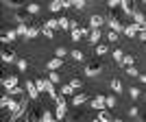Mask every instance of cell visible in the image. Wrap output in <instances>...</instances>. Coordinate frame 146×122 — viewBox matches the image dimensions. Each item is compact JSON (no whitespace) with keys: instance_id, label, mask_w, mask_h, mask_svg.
I'll use <instances>...</instances> for the list:
<instances>
[{"instance_id":"obj_14","label":"cell","mask_w":146,"mask_h":122,"mask_svg":"<svg viewBox=\"0 0 146 122\" xmlns=\"http://www.w3.org/2000/svg\"><path fill=\"white\" fill-rule=\"evenodd\" d=\"M103 22H105L103 15H92V18H90V26H92V29H98Z\"/></svg>"},{"instance_id":"obj_2","label":"cell","mask_w":146,"mask_h":122,"mask_svg":"<svg viewBox=\"0 0 146 122\" xmlns=\"http://www.w3.org/2000/svg\"><path fill=\"white\" fill-rule=\"evenodd\" d=\"M57 120H61V118H66V98H63V94H59V98H57V111H55Z\"/></svg>"},{"instance_id":"obj_13","label":"cell","mask_w":146,"mask_h":122,"mask_svg":"<svg viewBox=\"0 0 146 122\" xmlns=\"http://www.w3.org/2000/svg\"><path fill=\"white\" fill-rule=\"evenodd\" d=\"M5 5L7 7H11V9H15V11H18V9H24V2H22V0H5Z\"/></svg>"},{"instance_id":"obj_22","label":"cell","mask_w":146,"mask_h":122,"mask_svg":"<svg viewBox=\"0 0 146 122\" xmlns=\"http://www.w3.org/2000/svg\"><path fill=\"white\" fill-rule=\"evenodd\" d=\"M111 90L116 91V94H120V91H122V83H120V79H111Z\"/></svg>"},{"instance_id":"obj_19","label":"cell","mask_w":146,"mask_h":122,"mask_svg":"<svg viewBox=\"0 0 146 122\" xmlns=\"http://www.w3.org/2000/svg\"><path fill=\"white\" fill-rule=\"evenodd\" d=\"M24 9L31 13V15H37V13H39V5H37V2H31V5H26Z\"/></svg>"},{"instance_id":"obj_10","label":"cell","mask_w":146,"mask_h":122,"mask_svg":"<svg viewBox=\"0 0 146 122\" xmlns=\"http://www.w3.org/2000/svg\"><path fill=\"white\" fill-rule=\"evenodd\" d=\"M2 61H5V63H11V61H15V52H13L11 48H5V50H2Z\"/></svg>"},{"instance_id":"obj_29","label":"cell","mask_w":146,"mask_h":122,"mask_svg":"<svg viewBox=\"0 0 146 122\" xmlns=\"http://www.w3.org/2000/svg\"><path fill=\"white\" fill-rule=\"evenodd\" d=\"M61 94H63V96H70V94H74L72 83H68V85H63V87H61Z\"/></svg>"},{"instance_id":"obj_18","label":"cell","mask_w":146,"mask_h":122,"mask_svg":"<svg viewBox=\"0 0 146 122\" xmlns=\"http://www.w3.org/2000/svg\"><path fill=\"white\" fill-rule=\"evenodd\" d=\"M100 35H103V33H100V29H92V30H90V42H92V44H98Z\"/></svg>"},{"instance_id":"obj_30","label":"cell","mask_w":146,"mask_h":122,"mask_svg":"<svg viewBox=\"0 0 146 122\" xmlns=\"http://www.w3.org/2000/svg\"><path fill=\"white\" fill-rule=\"evenodd\" d=\"M55 118H57L55 113H50V111H46V109L42 111V120H44V122H50V120H55Z\"/></svg>"},{"instance_id":"obj_3","label":"cell","mask_w":146,"mask_h":122,"mask_svg":"<svg viewBox=\"0 0 146 122\" xmlns=\"http://www.w3.org/2000/svg\"><path fill=\"white\" fill-rule=\"evenodd\" d=\"M26 94H29L33 100H37V98H39V94H42V91H39V87H37L35 81H26Z\"/></svg>"},{"instance_id":"obj_32","label":"cell","mask_w":146,"mask_h":122,"mask_svg":"<svg viewBox=\"0 0 146 122\" xmlns=\"http://www.w3.org/2000/svg\"><path fill=\"white\" fill-rule=\"evenodd\" d=\"M7 94H11V96H15V94H22V87H18V85L7 87Z\"/></svg>"},{"instance_id":"obj_43","label":"cell","mask_w":146,"mask_h":122,"mask_svg":"<svg viewBox=\"0 0 146 122\" xmlns=\"http://www.w3.org/2000/svg\"><path fill=\"white\" fill-rule=\"evenodd\" d=\"M129 116H131V118H137V116H140V109H137V107H131V109H129Z\"/></svg>"},{"instance_id":"obj_5","label":"cell","mask_w":146,"mask_h":122,"mask_svg":"<svg viewBox=\"0 0 146 122\" xmlns=\"http://www.w3.org/2000/svg\"><path fill=\"white\" fill-rule=\"evenodd\" d=\"M39 33H42V26H39V24H33V22H31V24H29V33H26V39H35Z\"/></svg>"},{"instance_id":"obj_28","label":"cell","mask_w":146,"mask_h":122,"mask_svg":"<svg viewBox=\"0 0 146 122\" xmlns=\"http://www.w3.org/2000/svg\"><path fill=\"white\" fill-rule=\"evenodd\" d=\"M70 37H72V42H79L81 37H83V30L76 29V30H70Z\"/></svg>"},{"instance_id":"obj_11","label":"cell","mask_w":146,"mask_h":122,"mask_svg":"<svg viewBox=\"0 0 146 122\" xmlns=\"http://www.w3.org/2000/svg\"><path fill=\"white\" fill-rule=\"evenodd\" d=\"M96 118L100 122H109V120H113V116H111L107 109H98V113H96Z\"/></svg>"},{"instance_id":"obj_33","label":"cell","mask_w":146,"mask_h":122,"mask_svg":"<svg viewBox=\"0 0 146 122\" xmlns=\"http://www.w3.org/2000/svg\"><path fill=\"white\" fill-rule=\"evenodd\" d=\"M124 72H127L129 76H140V72H137V70H135V66H129L127 70H124Z\"/></svg>"},{"instance_id":"obj_12","label":"cell","mask_w":146,"mask_h":122,"mask_svg":"<svg viewBox=\"0 0 146 122\" xmlns=\"http://www.w3.org/2000/svg\"><path fill=\"white\" fill-rule=\"evenodd\" d=\"M2 85H5V87L18 85V76H15V74H9V76H5V79H2Z\"/></svg>"},{"instance_id":"obj_47","label":"cell","mask_w":146,"mask_h":122,"mask_svg":"<svg viewBox=\"0 0 146 122\" xmlns=\"http://www.w3.org/2000/svg\"><path fill=\"white\" fill-rule=\"evenodd\" d=\"M140 81H142V83L146 85V74H140Z\"/></svg>"},{"instance_id":"obj_46","label":"cell","mask_w":146,"mask_h":122,"mask_svg":"<svg viewBox=\"0 0 146 122\" xmlns=\"http://www.w3.org/2000/svg\"><path fill=\"white\" fill-rule=\"evenodd\" d=\"M137 37H140V39H144V42H146V30H140V33H137Z\"/></svg>"},{"instance_id":"obj_23","label":"cell","mask_w":146,"mask_h":122,"mask_svg":"<svg viewBox=\"0 0 146 122\" xmlns=\"http://www.w3.org/2000/svg\"><path fill=\"white\" fill-rule=\"evenodd\" d=\"M44 26H48V29H59V20H55V18H50V20H46V22H44Z\"/></svg>"},{"instance_id":"obj_17","label":"cell","mask_w":146,"mask_h":122,"mask_svg":"<svg viewBox=\"0 0 146 122\" xmlns=\"http://www.w3.org/2000/svg\"><path fill=\"white\" fill-rule=\"evenodd\" d=\"M133 22H137V24H144V22H146V15L140 11V9H135V11H133Z\"/></svg>"},{"instance_id":"obj_49","label":"cell","mask_w":146,"mask_h":122,"mask_svg":"<svg viewBox=\"0 0 146 122\" xmlns=\"http://www.w3.org/2000/svg\"><path fill=\"white\" fill-rule=\"evenodd\" d=\"M142 2H146V0H142Z\"/></svg>"},{"instance_id":"obj_15","label":"cell","mask_w":146,"mask_h":122,"mask_svg":"<svg viewBox=\"0 0 146 122\" xmlns=\"http://www.w3.org/2000/svg\"><path fill=\"white\" fill-rule=\"evenodd\" d=\"M87 100H90V96H87V94H76V96L72 98V105H76V107H79V105L87 103Z\"/></svg>"},{"instance_id":"obj_25","label":"cell","mask_w":146,"mask_h":122,"mask_svg":"<svg viewBox=\"0 0 146 122\" xmlns=\"http://www.w3.org/2000/svg\"><path fill=\"white\" fill-rule=\"evenodd\" d=\"M118 37H120V35H118V30L109 29V33H107V39H109L111 44H116V42H118Z\"/></svg>"},{"instance_id":"obj_37","label":"cell","mask_w":146,"mask_h":122,"mask_svg":"<svg viewBox=\"0 0 146 122\" xmlns=\"http://www.w3.org/2000/svg\"><path fill=\"white\" fill-rule=\"evenodd\" d=\"M105 100H107V107H116V96H105Z\"/></svg>"},{"instance_id":"obj_41","label":"cell","mask_w":146,"mask_h":122,"mask_svg":"<svg viewBox=\"0 0 146 122\" xmlns=\"http://www.w3.org/2000/svg\"><path fill=\"white\" fill-rule=\"evenodd\" d=\"M87 5V0H74V9H83Z\"/></svg>"},{"instance_id":"obj_34","label":"cell","mask_w":146,"mask_h":122,"mask_svg":"<svg viewBox=\"0 0 146 122\" xmlns=\"http://www.w3.org/2000/svg\"><path fill=\"white\" fill-rule=\"evenodd\" d=\"M55 55H57V57H61V59H63V57L68 55V50L63 48V46H57V50H55Z\"/></svg>"},{"instance_id":"obj_1","label":"cell","mask_w":146,"mask_h":122,"mask_svg":"<svg viewBox=\"0 0 146 122\" xmlns=\"http://www.w3.org/2000/svg\"><path fill=\"white\" fill-rule=\"evenodd\" d=\"M103 72V63L98 59H94V61H87V66H85V74L87 76H96V74H100Z\"/></svg>"},{"instance_id":"obj_42","label":"cell","mask_w":146,"mask_h":122,"mask_svg":"<svg viewBox=\"0 0 146 122\" xmlns=\"http://www.w3.org/2000/svg\"><path fill=\"white\" fill-rule=\"evenodd\" d=\"M129 94H131V98H140V87H131Z\"/></svg>"},{"instance_id":"obj_6","label":"cell","mask_w":146,"mask_h":122,"mask_svg":"<svg viewBox=\"0 0 146 122\" xmlns=\"http://www.w3.org/2000/svg\"><path fill=\"white\" fill-rule=\"evenodd\" d=\"M92 107L94 109H107V100H105V96H96V98H92Z\"/></svg>"},{"instance_id":"obj_4","label":"cell","mask_w":146,"mask_h":122,"mask_svg":"<svg viewBox=\"0 0 146 122\" xmlns=\"http://www.w3.org/2000/svg\"><path fill=\"white\" fill-rule=\"evenodd\" d=\"M105 22H107V24H109V29L118 30V33H120V30H124V24H122V22H120V20L116 18V15H113V13H111L109 18H105Z\"/></svg>"},{"instance_id":"obj_21","label":"cell","mask_w":146,"mask_h":122,"mask_svg":"<svg viewBox=\"0 0 146 122\" xmlns=\"http://www.w3.org/2000/svg\"><path fill=\"white\" fill-rule=\"evenodd\" d=\"M48 79L52 81V83H59V81H61V74L57 72V70H48Z\"/></svg>"},{"instance_id":"obj_20","label":"cell","mask_w":146,"mask_h":122,"mask_svg":"<svg viewBox=\"0 0 146 122\" xmlns=\"http://www.w3.org/2000/svg\"><path fill=\"white\" fill-rule=\"evenodd\" d=\"M59 9H63V0H52V2H50V11L57 13Z\"/></svg>"},{"instance_id":"obj_26","label":"cell","mask_w":146,"mask_h":122,"mask_svg":"<svg viewBox=\"0 0 146 122\" xmlns=\"http://www.w3.org/2000/svg\"><path fill=\"white\" fill-rule=\"evenodd\" d=\"M18 35H24L26 37V33H29V24H22V22H18Z\"/></svg>"},{"instance_id":"obj_39","label":"cell","mask_w":146,"mask_h":122,"mask_svg":"<svg viewBox=\"0 0 146 122\" xmlns=\"http://www.w3.org/2000/svg\"><path fill=\"white\" fill-rule=\"evenodd\" d=\"M76 29H81V26H79V22H76L74 18H70V29H68V30H76Z\"/></svg>"},{"instance_id":"obj_40","label":"cell","mask_w":146,"mask_h":122,"mask_svg":"<svg viewBox=\"0 0 146 122\" xmlns=\"http://www.w3.org/2000/svg\"><path fill=\"white\" fill-rule=\"evenodd\" d=\"M18 68L20 70H26V68H29V61L26 59H18Z\"/></svg>"},{"instance_id":"obj_9","label":"cell","mask_w":146,"mask_h":122,"mask_svg":"<svg viewBox=\"0 0 146 122\" xmlns=\"http://www.w3.org/2000/svg\"><path fill=\"white\" fill-rule=\"evenodd\" d=\"M122 11L127 13V15H133V11H135V7H133V0H122Z\"/></svg>"},{"instance_id":"obj_48","label":"cell","mask_w":146,"mask_h":122,"mask_svg":"<svg viewBox=\"0 0 146 122\" xmlns=\"http://www.w3.org/2000/svg\"><path fill=\"white\" fill-rule=\"evenodd\" d=\"M142 29H144V30H146V22H144V24H142Z\"/></svg>"},{"instance_id":"obj_44","label":"cell","mask_w":146,"mask_h":122,"mask_svg":"<svg viewBox=\"0 0 146 122\" xmlns=\"http://www.w3.org/2000/svg\"><path fill=\"white\" fill-rule=\"evenodd\" d=\"M107 5H109L111 9H116V7H120V5H122V0H107Z\"/></svg>"},{"instance_id":"obj_8","label":"cell","mask_w":146,"mask_h":122,"mask_svg":"<svg viewBox=\"0 0 146 122\" xmlns=\"http://www.w3.org/2000/svg\"><path fill=\"white\" fill-rule=\"evenodd\" d=\"M61 66H63V59H61V57H55V59H50L48 63H46L48 70H59Z\"/></svg>"},{"instance_id":"obj_16","label":"cell","mask_w":146,"mask_h":122,"mask_svg":"<svg viewBox=\"0 0 146 122\" xmlns=\"http://www.w3.org/2000/svg\"><path fill=\"white\" fill-rule=\"evenodd\" d=\"M135 63V59H133V55H129V52H124V57H122V61H120V66H124V68H129V66H133Z\"/></svg>"},{"instance_id":"obj_35","label":"cell","mask_w":146,"mask_h":122,"mask_svg":"<svg viewBox=\"0 0 146 122\" xmlns=\"http://www.w3.org/2000/svg\"><path fill=\"white\" fill-rule=\"evenodd\" d=\"M70 55H72V59H76V61H83V52H81L79 48H76V50H72Z\"/></svg>"},{"instance_id":"obj_45","label":"cell","mask_w":146,"mask_h":122,"mask_svg":"<svg viewBox=\"0 0 146 122\" xmlns=\"http://www.w3.org/2000/svg\"><path fill=\"white\" fill-rule=\"evenodd\" d=\"M66 7H74V0H63V9Z\"/></svg>"},{"instance_id":"obj_38","label":"cell","mask_w":146,"mask_h":122,"mask_svg":"<svg viewBox=\"0 0 146 122\" xmlns=\"http://www.w3.org/2000/svg\"><path fill=\"white\" fill-rule=\"evenodd\" d=\"M70 83H72V87H74V90H81V87H83V81H81V79H72Z\"/></svg>"},{"instance_id":"obj_31","label":"cell","mask_w":146,"mask_h":122,"mask_svg":"<svg viewBox=\"0 0 146 122\" xmlns=\"http://www.w3.org/2000/svg\"><path fill=\"white\" fill-rule=\"evenodd\" d=\"M122 57H124V50H122V48H113V59H116L118 63L122 61Z\"/></svg>"},{"instance_id":"obj_50","label":"cell","mask_w":146,"mask_h":122,"mask_svg":"<svg viewBox=\"0 0 146 122\" xmlns=\"http://www.w3.org/2000/svg\"><path fill=\"white\" fill-rule=\"evenodd\" d=\"M87 2H92V0H87Z\"/></svg>"},{"instance_id":"obj_24","label":"cell","mask_w":146,"mask_h":122,"mask_svg":"<svg viewBox=\"0 0 146 122\" xmlns=\"http://www.w3.org/2000/svg\"><path fill=\"white\" fill-rule=\"evenodd\" d=\"M59 29H63V30L70 29V20H68V15H61V18H59Z\"/></svg>"},{"instance_id":"obj_36","label":"cell","mask_w":146,"mask_h":122,"mask_svg":"<svg viewBox=\"0 0 146 122\" xmlns=\"http://www.w3.org/2000/svg\"><path fill=\"white\" fill-rule=\"evenodd\" d=\"M42 33L48 37V39H52V37H55V35H52V29H48V26H44V24H42Z\"/></svg>"},{"instance_id":"obj_27","label":"cell","mask_w":146,"mask_h":122,"mask_svg":"<svg viewBox=\"0 0 146 122\" xmlns=\"http://www.w3.org/2000/svg\"><path fill=\"white\" fill-rule=\"evenodd\" d=\"M109 52V46H105V44H98L96 46V55L100 57V55H107Z\"/></svg>"},{"instance_id":"obj_7","label":"cell","mask_w":146,"mask_h":122,"mask_svg":"<svg viewBox=\"0 0 146 122\" xmlns=\"http://www.w3.org/2000/svg\"><path fill=\"white\" fill-rule=\"evenodd\" d=\"M15 37H18V30H5V33H2V37H0V39H2V44H9V42H13V39H15Z\"/></svg>"}]
</instances>
